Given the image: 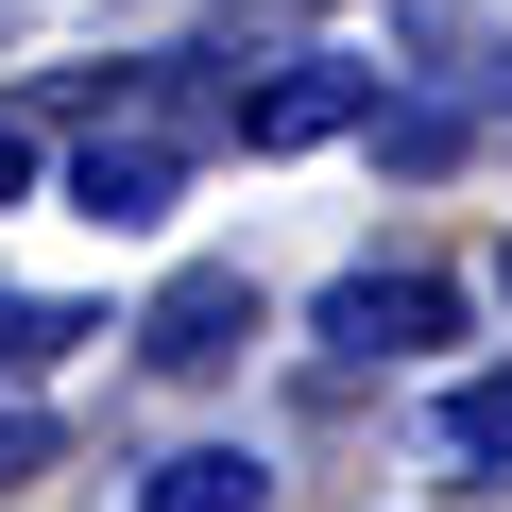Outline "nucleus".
Segmentation results:
<instances>
[{
    "label": "nucleus",
    "mask_w": 512,
    "mask_h": 512,
    "mask_svg": "<svg viewBox=\"0 0 512 512\" xmlns=\"http://www.w3.org/2000/svg\"><path fill=\"white\" fill-rule=\"evenodd\" d=\"M376 103H393V86H376L359 52H291L274 86L222 103V137H239V154H308V137H342V120H376Z\"/></svg>",
    "instance_id": "obj_1"
},
{
    "label": "nucleus",
    "mask_w": 512,
    "mask_h": 512,
    "mask_svg": "<svg viewBox=\"0 0 512 512\" xmlns=\"http://www.w3.org/2000/svg\"><path fill=\"white\" fill-rule=\"evenodd\" d=\"M120 342H137L154 376H222V359L256 342V274H222V256H188V274H171V291H154V308H137Z\"/></svg>",
    "instance_id": "obj_2"
},
{
    "label": "nucleus",
    "mask_w": 512,
    "mask_h": 512,
    "mask_svg": "<svg viewBox=\"0 0 512 512\" xmlns=\"http://www.w3.org/2000/svg\"><path fill=\"white\" fill-rule=\"evenodd\" d=\"M308 342H342V359H427V342H461V291H444V274H342V291L308 308Z\"/></svg>",
    "instance_id": "obj_3"
},
{
    "label": "nucleus",
    "mask_w": 512,
    "mask_h": 512,
    "mask_svg": "<svg viewBox=\"0 0 512 512\" xmlns=\"http://www.w3.org/2000/svg\"><path fill=\"white\" fill-rule=\"evenodd\" d=\"M256 495H274V461H256V444H171V461L137 478V512H256Z\"/></svg>",
    "instance_id": "obj_4"
},
{
    "label": "nucleus",
    "mask_w": 512,
    "mask_h": 512,
    "mask_svg": "<svg viewBox=\"0 0 512 512\" xmlns=\"http://www.w3.org/2000/svg\"><path fill=\"white\" fill-rule=\"evenodd\" d=\"M427 444H444L461 478H495V461H512V376H461V393L427 410Z\"/></svg>",
    "instance_id": "obj_5"
},
{
    "label": "nucleus",
    "mask_w": 512,
    "mask_h": 512,
    "mask_svg": "<svg viewBox=\"0 0 512 512\" xmlns=\"http://www.w3.org/2000/svg\"><path fill=\"white\" fill-rule=\"evenodd\" d=\"M69 342H103L86 308H52V291H0V393H18V376H52Z\"/></svg>",
    "instance_id": "obj_6"
},
{
    "label": "nucleus",
    "mask_w": 512,
    "mask_h": 512,
    "mask_svg": "<svg viewBox=\"0 0 512 512\" xmlns=\"http://www.w3.org/2000/svg\"><path fill=\"white\" fill-rule=\"evenodd\" d=\"M461 154H478L461 103H376V171H461Z\"/></svg>",
    "instance_id": "obj_7"
},
{
    "label": "nucleus",
    "mask_w": 512,
    "mask_h": 512,
    "mask_svg": "<svg viewBox=\"0 0 512 512\" xmlns=\"http://www.w3.org/2000/svg\"><path fill=\"white\" fill-rule=\"evenodd\" d=\"M18 478H52V410H18V393H0V495H18Z\"/></svg>",
    "instance_id": "obj_8"
},
{
    "label": "nucleus",
    "mask_w": 512,
    "mask_h": 512,
    "mask_svg": "<svg viewBox=\"0 0 512 512\" xmlns=\"http://www.w3.org/2000/svg\"><path fill=\"white\" fill-rule=\"evenodd\" d=\"M35 188V120H0V205H18Z\"/></svg>",
    "instance_id": "obj_9"
},
{
    "label": "nucleus",
    "mask_w": 512,
    "mask_h": 512,
    "mask_svg": "<svg viewBox=\"0 0 512 512\" xmlns=\"http://www.w3.org/2000/svg\"><path fill=\"white\" fill-rule=\"evenodd\" d=\"M495 291H512V256H495Z\"/></svg>",
    "instance_id": "obj_10"
}]
</instances>
